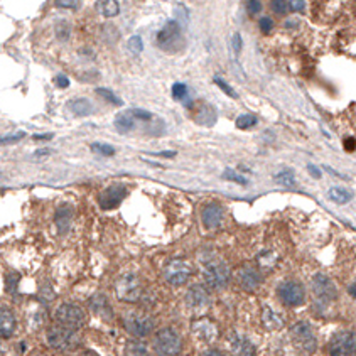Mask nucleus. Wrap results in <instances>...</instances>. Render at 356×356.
Masks as SVG:
<instances>
[{"label": "nucleus", "instance_id": "nucleus-34", "mask_svg": "<svg viewBox=\"0 0 356 356\" xmlns=\"http://www.w3.org/2000/svg\"><path fill=\"white\" fill-rule=\"evenodd\" d=\"M96 93L100 94L102 98H105L106 102H110L112 105H116V106H122V105H124V102H122L114 92H110V90H106V88H96Z\"/></svg>", "mask_w": 356, "mask_h": 356}, {"label": "nucleus", "instance_id": "nucleus-43", "mask_svg": "<svg viewBox=\"0 0 356 356\" xmlns=\"http://www.w3.org/2000/svg\"><path fill=\"white\" fill-rule=\"evenodd\" d=\"M130 114H132L134 118H138V120H144V122L152 118V114H150V112L140 110V108H134V110H130Z\"/></svg>", "mask_w": 356, "mask_h": 356}, {"label": "nucleus", "instance_id": "nucleus-48", "mask_svg": "<svg viewBox=\"0 0 356 356\" xmlns=\"http://www.w3.org/2000/svg\"><path fill=\"white\" fill-rule=\"evenodd\" d=\"M308 170L310 172V176H312L314 179H321L322 178V172H321V169L316 168L314 164H308Z\"/></svg>", "mask_w": 356, "mask_h": 356}, {"label": "nucleus", "instance_id": "nucleus-40", "mask_svg": "<svg viewBox=\"0 0 356 356\" xmlns=\"http://www.w3.org/2000/svg\"><path fill=\"white\" fill-rule=\"evenodd\" d=\"M262 8H264V6H262L260 0H248V2H246V12H248L250 16H256V14H260L262 12Z\"/></svg>", "mask_w": 356, "mask_h": 356}, {"label": "nucleus", "instance_id": "nucleus-51", "mask_svg": "<svg viewBox=\"0 0 356 356\" xmlns=\"http://www.w3.org/2000/svg\"><path fill=\"white\" fill-rule=\"evenodd\" d=\"M201 356H224V354H222L220 351H216V350H210V351H206V353H202Z\"/></svg>", "mask_w": 356, "mask_h": 356}, {"label": "nucleus", "instance_id": "nucleus-28", "mask_svg": "<svg viewBox=\"0 0 356 356\" xmlns=\"http://www.w3.org/2000/svg\"><path fill=\"white\" fill-rule=\"evenodd\" d=\"M274 179H276V182H278L284 188H294L296 186L294 172H290V170H280L278 174H276V178Z\"/></svg>", "mask_w": 356, "mask_h": 356}, {"label": "nucleus", "instance_id": "nucleus-4", "mask_svg": "<svg viewBox=\"0 0 356 356\" xmlns=\"http://www.w3.org/2000/svg\"><path fill=\"white\" fill-rule=\"evenodd\" d=\"M290 336H292V343L299 351H302L306 354H312L318 348L316 343V336H314V331L310 328L309 322L299 321L296 322L294 326L290 328Z\"/></svg>", "mask_w": 356, "mask_h": 356}, {"label": "nucleus", "instance_id": "nucleus-21", "mask_svg": "<svg viewBox=\"0 0 356 356\" xmlns=\"http://www.w3.org/2000/svg\"><path fill=\"white\" fill-rule=\"evenodd\" d=\"M68 108L76 116H88L93 110L92 103L86 98H73V100L68 102Z\"/></svg>", "mask_w": 356, "mask_h": 356}, {"label": "nucleus", "instance_id": "nucleus-14", "mask_svg": "<svg viewBox=\"0 0 356 356\" xmlns=\"http://www.w3.org/2000/svg\"><path fill=\"white\" fill-rule=\"evenodd\" d=\"M236 282L243 290H256L262 284V274L254 265H242L236 272Z\"/></svg>", "mask_w": 356, "mask_h": 356}, {"label": "nucleus", "instance_id": "nucleus-38", "mask_svg": "<svg viewBox=\"0 0 356 356\" xmlns=\"http://www.w3.org/2000/svg\"><path fill=\"white\" fill-rule=\"evenodd\" d=\"M128 354L130 356H148L146 346L140 343H132L128 344Z\"/></svg>", "mask_w": 356, "mask_h": 356}, {"label": "nucleus", "instance_id": "nucleus-10", "mask_svg": "<svg viewBox=\"0 0 356 356\" xmlns=\"http://www.w3.org/2000/svg\"><path fill=\"white\" fill-rule=\"evenodd\" d=\"M312 294L318 302L331 304L338 297V290L330 277L324 276V274H316L312 277Z\"/></svg>", "mask_w": 356, "mask_h": 356}, {"label": "nucleus", "instance_id": "nucleus-6", "mask_svg": "<svg viewBox=\"0 0 356 356\" xmlns=\"http://www.w3.org/2000/svg\"><path fill=\"white\" fill-rule=\"evenodd\" d=\"M204 280L213 289H223L230 282V267L222 260H210L204 265Z\"/></svg>", "mask_w": 356, "mask_h": 356}, {"label": "nucleus", "instance_id": "nucleus-55", "mask_svg": "<svg viewBox=\"0 0 356 356\" xmlns=\"http://www.w3.org/2000/svg\"><path fill=\"white\" fill-rule=\"evenodd\" d=\"M38 356H42V354H38Z\"/></svg>", "mask_w": 356, "mask_h": 356}, {"label": "nucleus", "instance_id": "nucleus-53", "mask_svg": "<svg viewBox=\"0 0 356 356\" xmlns=\"http://www.w3.org/2000/svg\"><path fill=\"white\" fill-rule=\"evenodd\" d=\"M49 154V150H38L34 156H48Z\"/></svg>", "mask_w": 356, "mask_h": 356}, {"label": "nucleus", "instance_id": "nucleus-49", "mask_svg": "<svg viewBox=\"0 0 356 356\" xmlns=\"http://www.w3.org/2000/svg\"><path fill=\"white\" fill-rule=\"evenodd\" d=\"M290 8L294 12H302L304 10V0H292Z\"/></svg>", "mask_w": 356, "mask_h": 356}, {"label": "nucleus", "instance_id": "nucleus-12", "mask_svg": "<svg viewBox=\"0 0 356 356\" xmlns=\"http://www.w3.org/2000/svg\"><path fill=\"white\" fill-rule=\"evenodd\" d=\"M278 297L286 306H290V308H297L306 300V292L304 287L300 286L299 282H284L280 284L277 290Z\"/></svg>", "mask_w": 356, "mask_h": 356}, {"label": "nucleus", "instance_id": "nucleus-19", "mask_svg": "<svg viewBox=\"0 0 356 356\" xmlns=\"http://www.w3.org/2000/svg\"><path fill=\"white\" fill-rule=\"evenodd\" d=\"M232 353L233 356H255V346L246 336L236 334L232 338Z\"/></svg>", "mask_w": 356, "mask_h": 356}, {"label": "nucleus", "instance_id": "nucleus-39", "mask_svg": "<svg viewBox=\"0 0 356 356\" xmlns=\"http://www.w3.org/2000/svg\"><path fill=\"white\" fill-rule=\"evenodd\" d=\"M242 46H243V42H242V36L240 34H233V39H232V52H233V60H236L238 58V54H240L242 51Z\"/></svg>", "mask_w": 356, "mask_h": 356}, {"label": "nucleus", "instance_id": "nucleus-16", "mask_svg": "<svg viewBox=\"0 0 356 356\" xmlns=\"http://www.w3.org/2000/svg\"><path fill=\"white\" fill-rule=\"evenodd\" d=\"M201 220L206 230L218 228L223 222V208L218 202H208L201 210Z\"/></svg>", "mask_w": 356, "mask_h": 356}, {"label": "nucleus", "instance_id": "nucleus-52", "mask_svg": "<svg viewBox=\"0 0 356 356\" xmlns=\"http://www.w3.org/2000/svg\"><path fill=\"white\" fill-rule=\"evenodd\" d=\"M350 294L353 297H356V284H353V286L350 287Z\"/></svg>", "mask_w": 356, "mask_h": 356}, {"label": "nucleus", "instance_id": "nucleus-50", "mask_svg": "<svg viewBox=\"0 0 356 356\" xmlns=\"http://www.w3.org/2000/svg\"><path fill=\"white\" fill-rule=\"evenodd\" d=\"M52 134H40V135H34V140H51Z\"/></svg>", "mask_w": 356, "mask_h": 356}, {"label": "nucleus", "instance_id": "nucleus-30", "mask_svg": "<svg viewBox=\"0 0 356 356\" xmlns=\"http://www.w3.org/2000/svg\"><path fill=\"white\" fill-rule=\"evenodd\" d=\"M270 8H272V12L277 14V16L286 17L290 10V4L287 2V0H272V2H270Z\"/></svg>", "mask_w": 356, "mask_h": 356}, {"label": "nucleus", "instance_id": "nucleus-29", "mask_svg": "<svg viewBox=\"0 0 356 356\" xmlns=\"http://www.w3.org/2000/svg\"><path fill=\"white\" fill-rule=\"evenodd\" d=\"M264 322H265V326L267 328H278V326H282L284 324V319L280 316H277L272 309L267 308L265 309V312H264Z\"/></svg>", "mask_w": 356, "mask_h": 356}, {"label": "nucleus", "instance_id": "nucleus-22", "mask_svg": "<svg viewBox=\"0 0 356 356\" xmlns=\"http://www.w3.org/2000/svg\"><path fill=\"white\" fill-rule=\"evenodd\" d=\"M94 8L103 17H116L120 14L118 0H98Z\"/></svg>", "mask_w": 356, "mask_h": 356}, {"label": "nucleus", "instance_id": "nucleus-2", "mask_svg": "<svg viewBox=\"0 0 356 356\" xmlns=\"http://www.w3.org/2000/svg\"><path fill=\"white\" fill-rule=\"evenodd\" d=\"M157 46L168 52H178L179 49H182L184 40L181 26H179L178 20L166 22L164 27L157 32Z\"/></svg>", "mask_w": 356, "mask_h": 356}, {"label": "nucleus", "instance_id": "nucleus-44", "mask_svg": "<svg viewBox=\"0 0 356 356\" xmlns=\"http://www.w3.org/2000/svg\"><path fill=\"white\" fill-rule=\"evenodd\" d=\"M54 4L58 8H78L80 0H56Z\"/></svg>", "mask_w": 356, "mask_h": 356}, {"label": "nucleus", "instance_id": "nucleus-18", "mask_svg": "<svg viewBox=\"0 0 356 356\" xmlns=\"http://www.w3.org/2000/svg\"><path fill=\"white\" fill-rule=\"evenodd\" d=\"M192 332H194L198 340L202 341L216 340V336H218V330H216L214 322L208 321V319H201V321H196L192 324Z\"/></svg>", "mask_w": 356, "mask_h": 356}, {"label": "nucleus", "instance_id": "nucleus-45", "mask_svg": "<svg viewBox=\"0 0 356 356\" xmlns=\"http://www.w3.org/2000/svg\"><path fill=\"white\" fill-rule=\"evenodd\" d=\"M54 84H56L58 88H68L70 86V80H68L64 74H58L56 78H54Z\"/></svg>", "mask_w": 356, "mask_h": 356}, {"label": "nucleus", "instance_id": "nucleus-25", "mask_svg": "<svg viewBox=\"0 0 356 356\" xmlns=\"http://www.w3.org/2000/svg\"><path fill=\"white\" fill-rule=\"evenodd\" d=\"M214 122H216V112L213 110V108L208 106V105L201 106L200 112H198V115H196V124L211 127V125H214Z\"/></svg>", "mask_w": 356, "mask_h": 356}, {"label": "nucleus", "instance_id": "nucleus-24", "mask_svg": "<svg viewBox=\"0 0 356 356\" xmlns=\"http://www.w3.org/2000/svg\"><path fill=\"white\" fill-rule=\"evenodd\" d=\"M328 198H330L332 202H338V204H346V202L353 200V192L344 188H331L330 191H328Z\"/></svg>", "mask_w": 356, "mask_h": 356}, {"label": "nucleus", "instance_id": "nucleus-35", "mask_svg": "<svg viewBox=\"0 0 356 356\" xmlns=\"http://www.w3.org/2000/svg\"><path fill=\"white\" fill-rule=\"evenodd\" d=\"M170 93H172V98L178 102H182L184 98H188V86L184 83H174L172 88H170Z\"/></svg>", "mask_w": 356, "mask_h": 356}, {"label": "nucleus", "instance_id": "nucleus-36", "mask_svg": "<svg viewBox=\"0 0 356 356\" xmlns=\"http://www.w3.org/2000/svg\"><path fill=\"white\" fill-rule=\"evenodd\" d=\"M223 178L226 179V181H232V182H236V184H242V186H246L248 184V179H245L243 176L240 174H236L235 170H232V169H226L223 172Z\"/></svg>", "mask_w": 356, "mask_h": 356}, {"label": "nucleus", "instance_id": "nucleus-37", "mask_svg": "<svg viewBox=\"0 0 356 356\" xmlns=\"http://www.w3.org/2000/svg\"><path fill=\"white\" fill-rule=\"evenodd\" d=\"M213 81H214V84H216V86H220V90H222L223 93H226L230 98H233V100H235V98H236L235 90H233L232 86H230V84L226 83V81H223L222 78H218V76H216V78H214Z\"/></svg>", "mask_w": 356, "mask_h": 356}, {"label": "nucleus", "instance_id": "nucleus-41", "mask_svg": "<svg viewBox=\"0 0 356 356\" xmlns=\"http://www.w3.org/2000/svg\"><path fill=\"white\" fill-rule=\"evenodd\" d=\"M258 27L262 34H270L274 29V20L270 19V17H262V19L258 20Z\"/></svg>", "mask_w": 356, "mask_h": 356}, {"label": "nucleus", "instance_id": "nucleus-27", "mask_svg": "<svg viewBox=\"0 0 356 356\" xmlns=\"http://www.w3.org/2000/svg\"><path fill=\"white\" fill-rule=\"evenodd\" d=\"M54 34H56V38L60 40H68L71 36V26L68 20H58L56 26H54Z\"/></svg>", "mask_w": 356, "mask_h": 356}, {"label": "nucleus", "instance_id": "nucleus-15", "mask_svg": "<svg viewBox=\"0 0 356 356\" xmlns=\"http://www.w3.org/2000/svg\"><path fill=\"white\" fill-rule=\"evenodd\" d=\"M186 304L191 309H202L210 304V292L201 284H194L186 292Z\"/></svg>", "mask_w": 356, "mask_h": 356}, {"label": "nucleus", "instance_id": "nucleus-54", "mask_svg": "<svg viewBox=\"0 0 356 356\" xmlns=\"http://www.w3.org/2000/svg\"><path fill=\"white\" fill-rule=\"evenodd\" d=\"M81 356H96V354H94V353H92V351H86V353H83V354H81Z\"/></svg>", "mask_w": 356, "mask_h": 356}, {"label": "nucleus", "instance_id": "nucleus-11", "mask_svg": "<svg viewBox=\"0 0 356 356\" xmlns=\"http://www.w3.org/2000/svg\"><path fill=\"white\" fill-rule=\"evenodd\" d=\"M164 277L170 286H182L191 277V265L184 260H170L164 267Z\"/></svg>", "mask_w": 356, "mask_h": 356}, {"label": "nucleus", "instance_id": "nucleus-5", "mask_svg": "<svg viewBox=\"0 0 356 356\" xmlns=\"http://www.w3.org/2000/svg\"><path fill=\"white\" fill-rule=\"evenodd\" d=\"M181 338L174 330L164 328L154 338V350L157 356H178L181 353Z\"/></svg>", "mask_w": 356, "mask_h": 356}, {"label": "nucleus", "instance_id": "nucleus-47", "mask_svg": "<svg viewBox=\"0 0 356 356\" xmlns=\"http://www.w3.org/2000/svg\"><path fill=\"white\" fill-rule=\"evenodd\" d=\"M343 146H344V150H346V152H353V150H356V140H354L353 137L344 138Z\"/></svg>", "mask_w": 356, "mask_h": 356}, {"label": "nucleus", "instance_id": "nucleus-20", "mask_svg": "<svg viewBox=\"0 0 356 356\" xmlns=\"http://www.w3.org/2000/svg\"><path fill=\"white\" fill-rule=\"evenodd\" d=\"M16 331V316L10 309L2 308V312H0V334H2L4 340L12 336V332Z\"/></svg>", "mask_w": 356, "mask_h": 356}, {"label": "nucleus", "instance_id": "nucleus-9", "mask_svg": "<svg viewBox=\"0 0 356 356\" xmlns=\"http://www.w3.org/2000/svg\"><path fill=\"white\" fill-rule=\"evenodd\" d=\"M125 328L132 336L146 338L154 330V319L146 312H130L125 316Z\"/></svg>", "mask_w": 356, "mask_h": 356}, {"label": "nucleus", "instance_id": "nucleus-26", "mask_svg": "<svg viewBox=\"0 0 356 356\" xmlns=\"http://www.w3.org/2000/svg\"><path fill=\"white\" fill-rule=\"evenodd\" d=\"M115 127L120 134H128L134 128L132 114H118L115 116Z\"/></svg>", "mask_w": 356, "mask_h": 356}, {"label": "nucleus", "instance_id": "nucleus-17", "mask_svg": "<svg viewBox=\"0 0 356 356\" xmlns=\"http://www.w3.org/2000/svg\"><path fill=\"white\" fill-rule=\"evenodd\" d=\"M90 309L93 310V314H96L98 318L105 319V321L114 319V309H112L105 294H94L90 299Z\"/></svg>", "mask_w": 356, "mask_h": 356}, {"label": "nucleus", "instance_id": "nucleus-8", "mask_svg": "<svg viewBox=\"0 0 356 356\" xmlns=\"http://www.w3.org/2000/svg\"><path fill=\"white\" fill-rule=\"evenodd\" d=\"M331 356H356V332L341 331L332 336L330 343Z\"/></svg>", "mask_w": 356, "mask_h": 356}, {"label": "nucleus", "instance_id": "nucleus-32", "mask_svg": "<svg viewBox=\"0 0 356 356\" xmlns=\"http://www.w3.org/2000/svg\"><path fill=\"white\" fill-rule=\"evenodd\" d=\"M127 49L135 56H138V54H142L144 51V42H142V38L140 36H132L128 40H127Z\"/></svg>", "mask_w": 356, "mask_h": 356}, {"label": "nucleus", "instance_id": "nucleus-1", "mask_svg": "<svg viewBox=\"0 0 356 356\" xmlns=\"http://www.w3.org/2000/svg\"><path fill=\"white\" fill-rule=\"evenodd\" d=\"M46 341L52 350L61 351V353H64V351H74L81 343L76 330H70V328L61 326V324L60 326H52L51 330L48 331Z\"/></svg>", "mask_w": 356, "mask_h": 356}, {"label": "nucleus", "instance_id": "nucleus-33", "mask_svg": "<svg viewBox=\"0 0 356 356\" xmlns=\"http://www.w3.org/2000/svg\"><path fill=\"white\" fill-rule=\"evenodd\" d=\"M92 150L96 152V154H102V156H114L115 154V147L110 146V144H102V142H93L92 144Z\"/></svg>", "mask_w": 356, "mask_h": 356}, {"label": "nucleus", "instance_id": "nucleus-46", "mask_svg": "<svg viewBox=\"0 0 356 356\" xmlns=\"http://www.w3.org/2000/svg\"><path fill=\"white\" fill-rule=\"evenodd\" d=\"M24 137H26V134H24V132H19V134L12 135V137H4V138H2V144H4V146H6V144H16V142L22 140Z\"/></svg>", "mask_w": 356, "mask_h": 356}, {"label": "nucleus", "instance_id": "nucleus-3", "mask_svg": "<svg viewBox=\"0 0 356 356\" xmlns=\"http://www.w3.org/2000/svg\"><path fill=\"white\" fill-rule=\"evenodd\" d=\"M115 294L124 302H138L144 294L142 284L134 274H124L115 282Z\"/></svg>", "mask_w": 356, "mask_h": 356}, {"label": "nucleus", "instance_id": "nucleus-31", "mask_svg": "<svg viewBox=\"0 0 356 356\" xmlns=\"http://www.w3.org/2000/svg\"><path fill=\"white\" fill-rule=\"evenodd\" d=\"M256 124V116L250 115V114H245V115H240L235 122L236 128L240 130H246V128H252L254 125Z\"/></svg>", "mask_w": 356, "mask_h": 356}, {"label": "nucleus", "instance_id": "nucleus-7", "mask_svg": "<svg viewBox=\"0 0 356 356\" xmlns=\"http://www.w3.org/2000/svg\"><path fill=\"white\" fill-rule=\"evenodd\" d=\"M56 321L64 328L78 331L81 326L84 324V312L80 306L74 304H61L56 310Z\"/></svg>", "mask_w": 356, "mask_h": 356}, {"label": "nucleus", "instance_id": "nucleus-13", "mask_svg": "<svg viewBox=\"0 0 356 356\" xmlns=\"http://www.w3.org/2000/svg\"><path fill=\"white\" fill-rule=\"evenodd\" d=\"M125 196H127V188L124 184H114L100 192L98 202H100L102 210H114L125 200Z\"/></svg>", "mask_w": 356, "mask_h": 356}, {"label": "nucleus", "instance_id": "nucleus-42", "mask_svg": "<svg viewBox=\"0 0 356 356\" xmlns=\"http://www.w3.org/2000/svg\"><path fill=\"white\" fill-rule=\"evenodd\" d=\"M19 278H20L19 274H16V272H10V274H8V276H7V290H10V292L16 290Z\"/></svg>", "mask_w": 356, "mask_h": 356}, {"label": "nucleus", "instance_id": "nucleus-23", "mask_svg": "<svg viewBox=\"0 0 356 356\" xmlns=\"http://www.w3.org/2000/svg\"><path fill=\"white\" fill-rule=\"evenodd\" d=\"M56 224L58 228L61 230V232H66L68 228H70L71 224V220H73V208L71 206H60L56 211Z\"/></svg>", "mask_w": 356, "mask_h": 356}]
</instances>
